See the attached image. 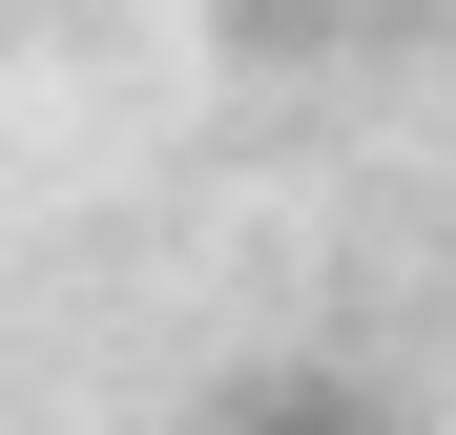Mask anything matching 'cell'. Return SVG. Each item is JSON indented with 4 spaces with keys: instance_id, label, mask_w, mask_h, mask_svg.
Segmentation results:
<instances>
[{
    "instance_id": "cell-1",
    "label": "cell",
    "mask_w": 456,
    "mask_h": 435,
    "mask_svg": "<svg viewBox=\"0 0 456 435\" xmlns=\"http://www.w3.org/2000/svg\"><path fill=\"white\" fill-rule=\"evenodd\" d=\"M208 435H395V415H373L353 374H249V394H228Z\"/></svg>"
}]
</instances>
